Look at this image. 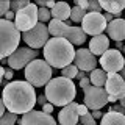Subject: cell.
<instances>
[{
    "label": "cell",
    "instance_id": "f1b7e54d",
    "mask_svg": "<svg viewBox=\"0 0 125 125\" xmlns=\"http://www.w3.org/2000/svg\"><path fill=\"white\" fill-rule=\"evenodd\" d=\"M100 3L97 2V0H91L89 2V5H88V11L89 13H100Z\"/></svg>",
    "mask_w": 125,
    "mask_h": 125
},
{
    "label": "cell",
    "instance_id": "e0dca14e",
    "mask_svg": "<svg viewBox=\"0 0 125 125\" xmlns=\"http://www.w3.org/2000/svg\"><path fill=\"white\" fill-rule=\"evenodd\" d=\"M108 38L116 42H122L125 39V19H114L106 25Z\"/></svg>",
    "mask_w": 125,
    "mask_h": 125
},
{
    "label": "cell",
    "instance_id": "d590c367",
    "mask_svg": "<svg viewBox=\"0 0 125 125\" xmlns=\"http://www.w3.org/2000/svg\"><path fill=\"white\" fill-rule=\"evenodd\" d=\"M91 114H92V117H94V119H102V117H103V113H102L100 109H94V111L91 113Z\"/></svg>",
    "mask_w": 125,
    "mask_h": 125
},
{
    "label": "cell",
    "instance_id": "44dd1931",
    "mask_svg": "<svg viewBox=\"0 0 125 125\" xmlns=\"http://www.w3.org/2000/svg\"><path fill=\"white\" fill-rule=\"evenodd\" d=\"M100 125H125V116L119 114V113H114V111H108L102 117Z\"/></svg>",
    "mask_w": 125,
    "mask_h": 125
},
{
    "label": "cell",
    "instance_id": "c3c4849f",
    "mask_svg": "<svg viewBox=\"0 0 125 125\" xmlns=\"http://www.w3.org/2000/svg\"><path fill=\"white\" fill-rule=\"evenodd\" d=\"M116 47L117 49H122V42H116Z\"/></svg>",
    "mask_w": 125,
    "mask_h": 125
},
{
    "label": "cell",
    "instance_id": "7402d4cb",
    "mask_svg": "<svg viewBox=\"0 0 125 125\" xmlns=\"http://www.w3.org/2000/svg\"><path fill=\"white\" fill-rule=\"evenodd\" d=\"M106 78H108V73L105 72L103 69H94L91 72V84L92 86H97V88H103L105 83H106Z\"/></svg>",
    "mask_w": 125,
    "mask_h": 125
},
{
    "label": "cell",
    "instance_id": "5bb4252c",
    "mask_svg": "<svg viewBox=\"0 0 125 125\" xmlns=\"http://www.w3.org/2000/svg\"><path fill=\"white\" fill-rule=\"evenodd\" d=\"M21 125H56V120L50 114H45L38 109H31L30 113L23 114L19 119Z\"/></svg>",
    "mask_w": 125,
    "mask_h": 125
},
{
    "label": "cell",
    "instance_id": "7c38bea8",
    "mask_svg": "<svg viewBox=\"0 0 125 125\" xmlns=\"http://www.w3.org/2000/svg\"><path fill=\"white\" fill-rule=\"evenodd\" d=\"M100 66L105 72L108 73H117L119 70L124 69V56L117 49L106 50L100 56Z\"/></svg>",
    "mask_w": 125,
    "mask_h": 125
},
{
    "label": "cell",
    "instance_id": "d6986e66",
    "mask_svg": "<svg viewBox=\"0 0 125 125\" xmlns=\"http://www.w3.org/2000/svg\"><path fill=\"white\" fill-rule=\"evenodd\" d=\"M100 3V8H103L106 13L116 16V19H120V14H122V11L125 10V0H119V2H116V0H106V2H99Z\"/></svg>",
    "mask_w": 125,
    "mask_h": 125
},
{
    "label": "cell",
    "instance_id": "bcb514c9",
    "mask_svg": "<svg viewBox=\"0 0 125 125\" xmlns=\"http://www.w3.org/2000/svg\"><path fill=\"white\" fill-rule=\"evenodd\" d=\"M108 102H111V103H116L117 99H116V97H113V95H108Z\"/></svg>",
    "mask_w": 125,
    "mask_h": 125
},
{
    "label": "cell",
    "instance_id": "d4e9b609",
    "mask_svg": "<svg viewBox=\"0 0 125 125\" xmlns=\"http://www.w3.org/2000/svg\"><path fill=\"white\" fill-rule=\"evenodd\" d=\"M16 122H17V114L10 113V111L0 117V125H14Z\"/></svg>",
    "mask_w": 125,
    "mask_h": 125
},
{
    "label": "cell",
    "instance_id": "2e32d148",
    "mask_svg": "<svg viewBox=\"0 0 125 125\" xmlns=\"http://www.w3.org/2000/svg\"><path fill=\"white\" fill-rule=\"evenodd\" d=\"M58 120L61 125H77L80 120L78 116V103L72 102V103L66 105L64 108H61V111L58 113Z\"/></svg>",
    "mask_w": 125,
    "mask_h": 125
},
{
    "label": "cell",
    "instance_id": "816d5d0a",
    "mask_svg": "<svg viewBox=\"0 0 125 125\" xmlns=\"http://www.w3.org/2000/svg\"><path fill=\"white\" fill-rule=\"evenodd\" d=\"M124 116H125V114H124Z\"/></svg>",
    "mask_w": 125,
    "mask_h": 125
},
{
    "label": "cell",
    "instance_id": "b9f144b4",
    "mask_svg": "<svg viewBox=\"0 0 125 125\" xmlns=\"http://www.w3.org/2000/svg\"><path fill=\"white\" fill-rule=\"evenodd\" d=\"M103 17H105V21H106V23L113 22V14H109V13H105V14H103Z\"/></svg>",
    "mask_w": 125,
    "mask_h": 125
},
{
    "label": "cell",
    "instance_id": "7bdbcfd3",
    "mask_svg": "<svg viewBox=\"0 0 125 125\" xmlns=\"http://www.w3.org/2000/svg\"><path fill=\"white\" fill-rule=\"evenodd\" d=\"M53 6H55V2H53V0H47V2H45V8H47V10H52Z\"/></svg>",
    "mask_w": 125,
    "mask_h": 125
},
{
    "label": "cell",
    "instance_id": "ee69618b",
    "mask_svg": "<svg viewBox=\"0 0 125 125\" xmlns=\"http://www.w3.org/2000/svg\"><path fill=\"white\" fill-rule=\"evenodd\" d=\"M3 77H5V69H3V66L0 64V84L3 83Z\"/></svg>",
    "mask_w": 125,
    "mask_h": 125
},
{
    "label": "cell",
    "instance_id": "f6af8a7d",
    "mask_svg": "<svg viewBox=\"0 0 125 125\" xmlns=\"http://www.w3.org/2000/svg\"><path fill=\"white\" fill-rule=\"evenodd\" d=\"M38 6L39 8H45V2L44 0H38Z\"/></svg>",
    "mask_w": 125,
    "mask_h": 125
},
{
    "label": "cell",
    "instance_id": "cb8c5ba5",
    "mask_svg": "<svg viewBox=\"0 0 125 125\" xmlns=\"http://www.w3.org/2000/svg\"><path fill=\"white\" fill-rule=\"evenodd\" d=\"M77 73H78V69H77L75 64H69L67 67L61 69V77L67 78V80H73L77 77Z\"/></svg>",
    "mask_w": 125,
    "mask_h": 125
},
{
    "label": "cell",
    "instance_id": "8d00e7d4",
    "mask_svg": "<svg viewBox=\"0 0 125 125\" xmlns=\"http://www.w3.org/2000/svg\"><path fill=\"white\" fill-rule=\"evenodd\" d=\"M14 17H16V13H14V11H11V10L5 14V19H6V21H10V22H13Z\"/></svg>",
    "mask_w": 125,
    "mask_h": 125
},
{
    "label": "cell",
    "instance_id": "ab89813d",
    "mask_svg": "<svg viewBox=\"0 0 125 125\" xmlns=\"http://www.w3.org/2000/svg\"><path fill=\"white\" fill-rule=\"evenodd\" d=\"M5 109H6V106H5V103H3V100L0 99V117H2V116H3V114L6 113Z\"/></svg>",
    "mask_w": 125,
    "mask_h": 125
},
{
    "label": "cell",
    "instance_id": "ba28073f",
    "mask_svg": "<svg viewBox=\"0 0 125 125\" xmlns=\"http://www.w3.org/2000/svg\"><path fill=\"white\" fill-rule=\"evenodd\" d=\"M36 23H38V5L30 3L28 6H25L23 10L16 13L14 25L22 33H25V31L31 30L33 27H36Z\"/></svg>",
    "mask_w": 125,
    "mask_h": 125
},
{
    "label": "cell",
    "instance_id": "4316f807",
    "mask_svg": "<svg viewBox=\"0 0 125 125\" xmlns=\"http://www.w3.org/2000/svg\"><path fill=\"white\" fill-rule=\"evenodd\" d=\"M28 5H30L28 0H13V2H11V11L17 13V11L23 10V8L28 6Z\"/></svg>",
    "mask_w": 125,
    "mask_h": 125
},
{
    "label": "cell",
    "instance_id": "9c48e42d",
    "mask_svg": "<svg viewBox=\"0 0 125 125\" xmlns=\"http://www.w3.org/2000/svg\"><path fill=\"white\" fill-rule=\"evenodd\" d=\"M36 58H38V50H33V49H30V47H21V49H17L11 56H8L6 60H8L10 69L21 70L23 67H27V66L33 60H36Z\"/></svg>",
    "mask_w": 125,
    "mask_h": 125
},
{
    "label": "cell",
    "instance_id": "e575fe53",
    "mask_svg": "<svg viewBox=\"0 0 125 125\" xmlns=\"http://www.w3.org/2000/svg\"><path fill=\"white\" fill-rule=\"evenodd\" d=\"M52 111H53V105L52 103H45L44 106H42V113H45V114H50Z\"/></svg>",
    "mask_w": 125,
    "mask_h": 125
},
{
    "label": "cell",
    "instance_id": "ac0fdd59",
    "mask_svg": "<svg viewBox=\"0 0 125 125\" xmlns=\"http://www.w3.org/2000/svg\"><path fill=\"white\" fill-rule=\"evenodd\" d=\"M108 49H109V38L105 36V34L94 36L91 41H89V52H91L94 56H95V55L102 56Z\"/></svg>",
    "mask_w": 125,
    "mask_h": 125
},
{
    "label": "cell",
    "instance_id": "9a60e30c",
    "mask_svg": "<svg viewBox=\"0 0 125 125\" xmlns=\"http://www.w3.org/2000/svg\"><path fill=\"white\" fill-rule=\"evenodd\" d=\"M73 61H75V66L78 70H83V72H88V70L95 69L97 66V60L95 56L89 52L88 49H80L75 52V56H73Z\"/></svg>",
    "mask_w": 125,
    "mask_h": 125
},
{
    "label": "cell",
    "instance_id": "603a6c76",
    "mask_svg": "<svg viewBox=\"0 0 125 125\" xmlns=\"http://www.w3.org/2000/svg\"><path fill=\"white\" fill-rule=\"evenodd\" d=\"M84 16H86L84 10H81V8H78V6L70 8V21L72 22H81L84 19Z\"/></svg>",
    "mask_w": 125,
    "mask_h": 125
},
{
    "label": "cell",
    "instance_id": "f907efd6",
    "mask_svg": "<svg viewBox=\"0 0 125 125\" xmlns=\"http://www.w3.org/2000/svg\"><path fill=\"white\" fill-rule=\"evenodd\" d=\"M124 64H125V58H124Z\"/></svg>",
    "mask_w": 125,
    "mask_h": 125
},
{
    "label": "cell",
    "instance_id": "f546056e",
    "mask_svg": "<svg viewBox=\"0 0 125 125\" xmlns=\"http://www.w3.org/2000/svg\"><path fill=\"white\" fill-rule=\"evenodd\" d=\"M11 8V2L8 0H0V16H5Z\"/></svg>",
    "mask_w": 125,
    "mask_h": 125
},
{
    "label": "cell",
    "instance_id": "52a82bcc",
    "mask_svg": "<svg viewBox=\"0 0 125 125\" xmlns=\"http://www.w3.org/2000/svg\"><path fill=\"white\" fill-rule=\"evenodd\" d=\"M49 36H50V33H49L47 25H44V23H41V22H38L36 27H33L31 30L22 33V39L25 41V44L33 50H38V49H41V47H44L47 44V41L50 39Z\"/></svg>",
    "mask_w": 125,
    "mask_h": 125
},
{
    "label": "cell",
    "instance_id": "6da1fadb",
    "mask_svg": "<svg viewBox=\"0 0 125 125\" xmlns=\"http://www.w3.org/2000/svg\"><path fill=\"white\" fill-rule=\"evenodd\" d=\"M3 103L6 109L14 114H27L36 105V92L28 81L16 80L3 88Z\"/></svg>",
    "mask_w": 125,
    "mask_h": 125
},
{
    "label": "cell",
    "instance_id": "4dcf8cb0",
    "mask_svg": "<svg viewBox=\"0 0 125 125\" xmlns=\"http://www.w3.org/2000/svg\"><path fill=\"white\" fill-rule=\"evenodd\" d=\"M109 111H114V113H119V114H125V108L122 106V105L119 103H114L111 108H109Z\"/></svg>",
    "mask_w": 125,
    "mask_h": 125
},
{
    "label": "cell",
    "instance_id": "277c9868",
    "mask_svg": "<svg viewBox=\"0 0 125 125\" xmlns=\"http://www.w3.org/2000/svg\"><path fill=\"white\" fill-rule=\"evenodd\" d=\"M21 31L16 28L14 22L0 19V61L11 56L21 42Z\"/></svg>",
    "mask_w": 125,
    "mask_h": 125
},
{
    "label": "cell",
    "instance_id": "60d3db41",
    "mask_svg": "<svg viewBox=\"0 0 125 125\" xmlns=\"http://www.w3.org/2000/svg\"><path fill=\"white\" fill-rule=\"evenodd\" d=\"M88 75H86V72H83V70H78V73H77V80H83V78H86Z\"/></svg>",
    "mask_w": 125,
    "mask_h": 125
},
{
    "label": "cell",
    "instance_id": "74e56055",
    "mask_svg": "<svg viewBox=\"0 0 125 125\" xmlns=\"http://www.w3.org/2000/svg\"><path fill=\"white\" fill-rule=\"evenodd\" d=\"M36 102H38L39 105H42V106H44V105L47 103V97H45V94H42V95H39Z\"/></svg>",
    "mask_w": 125,
    "mask_h": 125
},
{
    "label": "cell",
    "instance_id": "83f0119b",
    "mask_svg": "<svg viewBox=\"0 0 125 125\" xmlns=\"http://www.w3.org/2000/svg\"><path fill=\"white\" fill-rule=\"evenodd\" d=\"M80 122H81V125H97V124H95V119L92 117L91 113L81 116V117H80Z\"/></svg>",
    "mask_w": 125,
    "mask_h": 125
},
{
    "label": "cell",
    "instance_id": "5b68a950",
    "mask_svg": "<svg viewBox=\"0 0 125 125\" xmlns=\"http://www.w3.org/2000/svg\"><path fill=\"white\" fill-rule=\"evenodd\" d=\"M47 28L53 38H62L72 45H81L86 41V33L81 30V27H72V25L69 27L62 21L52 19L50 23L47 25Z\"/></svg>",
    "mask_w": 125,
    "mask_h": 125
},
{
    "label": "cell",
    "instance_id": "3957f363",
    "mask_svg": "<svg viewBox=\"0 0 125 125\" xmlns=\"http://www.w3.org/2000/svg\"><path fill=\"white\" fill-rule=\"evenodd\" d=\"M77 95V89L72 80H67L64 77L52 78L45 84V97L55 106H66L72 103Z\"/></svg>",
    "mask_w": 125,
    "mask_h": 125
},
{
    "label": "cell",
    "instance_id": "7dc6e473",
    "mask_svg": "<svg viewBox=\"0 0 125 125\" xmlns=\"http://www.w3.org/2000/svg\"><path fill=\"white\" fill-rule=\"evenodd\" d=\"M120 77H122V78H124V81H125V66H124V69L120 70Z\"/></svg>",
    "mask_w": 125,
    "mask_h": 125
},
{
    "label": "cell",
    "instance_id": "8fae6325",
    "mask_svg": "<svg viewBox=\"0 0 125 125\" xmlns=\"http://www.w3.org/2000/svg\"><path fill=\"white\" fill-rule=\"evenodd\" d=\"M84 105L89 109H102L108 103V94L103 88L97 86H89L84 89Z\"/></svg>",
    "mask_w": 125,
    "mask_h": 125
},
{
    "label": "cell",
    "instance_id": "7a4b0ae2",
    "mask_svg": "<svg viewBox=\"0 0 125 125\" xmlns=\"http://www.w3.org/2000/svg\"><path fill=\"white\" fill-rule=\"evenodd\" d=\"M75 49L62 38H50L44 45V58L50 67L64 69L73 61Z\"/></svg>",
    "mask_w": 125,
    "mask_h": 125
},
{
    "label": "cell",
    "instance_id": "f35d334b",
    "mask_svg": "<svg viewBox=\"0 0 125 125\" xmlns=\"http://www.w3.org/2000/svg\"><path fill=\"white\" fill-rule=\"evenodd\" d=\"M13 77H14L13 69H5V78H6V80H11Z\"/></svg>",
    "mask_w": 125,
    "mask_h": 125
},
{
    "label": "cell",
    "instance_id": "681fc988",
    "mask_svg": "<svg viewBox=\"0 0 125 125\" xmlns=\"http://www.w3.org/2000/svg\"><path fill=\"white\" fill-rule=\"evenodd\" d=\"M124 106H125V99H124Z\"/></svg>",
    "mask_w": 125,
    "mask_h": 125
},
{
    "label": "cell",
    "instance_id": "8992f818",
    "mask_svg": "<svg viewBox=\"0 0 125 125\" xmlns=\"http://www.w3.org/2000/svg\"><path fill=\"white\" fill-rule=\"evenodd\" d=\"M52 67L44 61V60H33L28 66L25 67V80L33 86H45L52 80Z\"/></svg>",
    "mask_w": 125,
    "mask_h": 125
},
{
    "label": "cell",
    "instance_id": "30bf717a",
    "mask_svg": "<svg viewBox=\"0 0 125 125\" xmlns=\"http://www.w3.org/2000/svg\"><path fill=\"white\" fill-rule=\"evenodd\" d=\"M106 21L102 13H86L84 19L81 21V30L86 34L99 36L103 34V30H106Z\"/></svg>",
    "mask_w": 125,
    "mask_h": 125
},
{
    "label": "cell",
    "instance_id": "484cf974",
    "mask_svg": "<svg viewBox=\"0 0 125 125\" xmlns=\"http://www.w3.org/2000/svg\"><path fill=\"white\" fill-rule=\"evenodd\" d=\"M50 16H52L50 10H47V8H38V21L41 23L50 21Z\"/></svg>",
    "mask_w": 125,
    "mask_h": 125
},
{
    "label": "cell",
    "instance_id": "4fadbf2b",
    "mask_svg": "<svg viewBox=\"0 0 125 125\" xmlns=\"http://www.w3.org/2000/svg\"><path fill=\"white\" fill-rule=\"evenodd\" d=\"M105 91L108 95L116 97L117 100L125 99V81L119 73H108L106 83H105Z\"/></svg>",
    "mask_w": 125,
    "mask_h": 125
},
{
    "label": "cell",
    "instance_id": "1f68e13d",
    "mask_svg": "<svg viewBox=\"0 0 125 125\" xmlns=\"http://www.w3.org/2000/svg\"><path fill=\"white\" fill-rule=\"evenodd\" d=\"M88 5H89L88 0H77L75 2V6L81 8V10H84V11H88Z\"/></svg>",
    "mask_w": 125,
    "mask_h": 125
},
{
    "label": "cell",
    "instance_id": "ffe728a7",
    "mask_svg": "<svg viewBox=\"0 0 125 125\" xmlns=\"http://www.w3.org/2000/svg\"><path fill=\"white\" fill-rule=\"evenodd\" d=\"M52 13V17L56 19V21H62L66 22L67 19H70V6L64 2H60V3H55V6L50 10Z\"/></svg>",
    "mask_w": 125,
    "mask_h": 125
},
{
    "label": "cell",
    "instance_id": "d6a6232c",
    "mask_svg": "<svg viewBox=\"0 0 125 125\" xmlns=\"http://www.w3.org/2000/svg\"><path fill=\"white\" fill-rule=\"evenodd\" d=\"M89 86H91V80H89L88 77H86V78H83V80H80V88L83 89V91H84L86 88H89Z\"/></svg>",
    "mask_w": 125,
    "mask_h": 125
},
{
    "label": "cell",
    "instance_id": "836d02e7",
    "mask_svg": "<svg viewBox=\"0 0 125 125\" xmlns=\"http://www.w3.org/2000/svg\"><path fill=\"white\" fill-rule=\"evenodd\" d=\"M88 106H86V105H78V116H84V114H88Z\"/></svg>",
    "mask_w": 125,
    "mask_h": 125
}]
</instances>
